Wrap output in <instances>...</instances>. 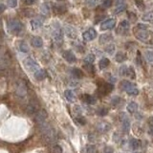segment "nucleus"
<instances>
[{
  "label": "nucleus",
  "instance_id": "58836bf2",
  "mask_svg": "<svg viewBox=\"0 0 153 153\" xmlns=\"http://www.w3.org/2000/svg\"><path fill=\"white\" fill-rule=\"evenodd\" d=\"M127 77L130 78L132 80H135L136 79V74H135V71H134V68L133 67H128V71H127Z\"/></svg>",
  "mask_w": 153,
  "mask_h": 153
},
{
  "label": "nucleus",
  "instance_id": "39448f33",
  "mask_svg": "<svg viewBox=\"0 0 153 153\" xmlns=\"http://www.w3.org/2000/svg\"><path fill=\"white\" fill-rule=\"evenodd\" d=\"M120 121L122 123V129L123 133H127L129 132L130 127H131V123H130V120L127 117V115L125 112L120 113Z\"/></svg>",
  "mask_w": 153,
  "mask_h": 153
},
{
  "label": "nucleus",
  "instance_id": "a19ab883",
  "mask_svg": "<svg viewBox=\"0 0 153 153\" xmlns=\"http://www.w3.org/2000/svg\"><path fill=\"white\" fill-rule=\"evenodd\" d=\"M102 3V0H88L87 1V4H88L90 7H96V6L100 5Z\"/></svg>",
  "mask_w": 153,
  "mask_h": 153
},
{
  "label": "nucleus",
  "instance_id": "dca6fc26",
  "mask_svg": "<svg viewBox=\"0 0 153 153\" xmlns=\"http://www.w3.org/2000/svg\"><path fill=\"white\" fill-rule=\"evenodd\" d=\"M35 78L37 80H43L47 78V72L44 69H38L35 72Z\"/></svg>",
  "mask_w": 153,
  "mask_h": 153
},
{
  "label": "nucleus",
  "instance_id": "ddd939ff",
  "mask_svg": "<svg viewBox=\"0 0 153 153\" xmlns=\"http://www.w3.org/2000/svg\"><path fill=\"white\" fill-rule=\"evenodd\" d=\"M97 128L100 132L106 133V132L109 131L110 128H111V123L106 122V121H102V122H100L99 123H98Z\"/></svg>",
  "mask_w": 153,
  "mask_h": 153
},
{
  "label": "nucleus",
  "instance_id": "9d476101",
  "mask_svg": "<svg viewBox=\"0 0 153 153\" xmlns=\"http://www.w3.org/2000/svg\"><path fill=\"white\" fill-rule=\"evenodd\" d=\"M82 37L85 41H91L97 37V31L95 29L90 28L82 34Z\"/></svg>",
  "mask_w": 153,
  "mask_h": 153
},
{
  "label": "nucleus",
  "instance_id": "1a4fd4ad",
  "mask_svg": "<svg viewBox=\"0 0 153 153\" xmlns=\"http://www.w3.org/2000/svg\"><path fill=\"white\" fill-rule=\"evenodd\" d=\"M116 25V20L114 18H109L106 19L100 24V30L102 31H107V30H112Z\"/></svg>",
  "mask_w": 153,
  "mask_h": 153
},
{
  "label": "nucleus",
  "instance_id": "f257e3e1",
  "mask_svg": "<svg viewBox=\"0 0 153 153\" xmlns=\"http://www.w3.org/2000/svg\"><path fill=\"white\" fill-rule=\"evenodd\" d=\"M134 35L138 40L145 44H153V32L148 31L147 29L134 28L133 30Z\"/></svg>",
  "mask_w": 153,
  "mask_h": 153
},
{
  "label": "nucleus",
  "instance_id": "e433bc0d",
  "mask_svg": "<svg viewBox=\"0 0 153 153\" xmlns=\"http://www.w3.org/2000/svg\"><path fill=\"white\" fill-rule=\"evenodd\" d=\"M135 4L140 11H144V10L145 9V3L143 0H135Z\"/></svg>",
  "mask_w": 153,
  "mask_h": 153
},
{
  "label": "nucleus",
  "instance_id": "b1692460",
  "mask_svg": "<svg viewBox=\"0 0 153 153\" xmlns=\"http://www.w3.org/2000/svg\"><path fill=\"white\" fill-rule=\"evenodd\" d=\"M126 109H127V111L129 113L135 114L136 112H137V110H138V105L135 102H131L128 103L127 106H126Z\"/></svg>",
  "mask_w": 153,
  "mask_h": 153
},
{
  "label": "nucleus",
  "instance_id": "2f4dec72",
  "mask_svg": "<svg viewBox=\"0 0 153 153\" xmlns=\"http://www.w3.org/2000/svg\"><path fill=\"white\" fill-rule=\"evenodd\" d=\"M86 153H98V149L94 145H87L85 146Z\"/></svg>",
  "mask_w": 153,
  "mask_h": 153
},
{
  "label": "nucleus",
  "instance_id": "603ef678",
  "mask_svg": "<svg viewBox=\"0 0 153 153\" xmlns=\"http://www.w3.org/2000/svg\"><path fill=\"white\" fill-rule=\"evenodd\" d=\"M148 125L153 126V117H150V118L148 119Z\"/></svg>",
  "mask_w": 153,
  "mask_h": 153
},
{
  "label": "nucleus",
  "instance_id": "2eb2a0df",
  "mask_svg": "<svg viewBox=\"0 0 153 153\" xmlns=\"http://www.w3.org/2000/svg\"><path fill=\"white\" fill-rule=\"evenodd\" d=\"M141 145H142L141 140L136 139V138H131L129 140V146L133 149V150H136V149L140 148Z\"/></svg>",
  "mask_w": 153,
  "mask_h": 153
},
{
  "label": "nucleus",
  "instance_id": "c756f323",
  "mask_svg": "<svg viewBox=\"0 0 153 153\" xmlns=\"http://www.w3.org/2000/svg\"><path fill=\"white\" fill-rule=\"evenodd\" d=\"M122 102H123V99L122 98L118 97V96L113 97L112 100H111V103H112L113 106H119L122 103Z\"/></svg>",
  "mask_w": 153,
  "mask_h": 153
},
{
  "label": "nucleus",
  "instance_id": "20e7f679",
  "mask_svg": "<svg viewBox=\"0 0 153 153\" xmlns=\"http://www.w3.org/2000/svg\"><path fill=\"white\" fill-rule=\"evenodd\" d=\"M7 27L14 34H19V33H21V31L23 30V24L21 23L20 20L15 18L10 19L7 22Z\"/></svg>",
  "mask_w": 153,
  "mask_h": 153
},
{
  "label": "nucleus",
  "instance_id": "473e14b6",
  "mask_svg": "<svg viewBox=\"0 0 153 153\" xmlns=\"http://www.w3.org/2000/svg\"><path fill=\"white\" fill-rule=\"evenodd\" d=\"M75 122H76L78 125H84L86 123V119L84 118L83 116H77L76 119H75Z\"/></svg>",
  "mask_w": 153,
  "mask_h": 153
},
{
  "label": "nucleus",
  "instance_id": "de8ad7c7",
  "mask_svg": "<svg viewBox=\"0 0 153 153\" xmlns=\"http://www.w3.org/2000/svg\"><path fill=\"white\" fill-rule=\"evenodd\" d=\"M103 153H114V149L112 146H106V147L105 148Z\"/></svg>",
  "mask_w": 153,
  "mask_h": 153
},
{
  "label": "nucleus",
  "instance_id": "a18cd8bd",
  "mask_svg": "<svg viewBox=\"0 0 153 153\" xmlns=\"http://www.w3.org/2000/svg\"><path fill=\"white\" fill-rule=\"evenodd\" d=\"M111 5H112V0H105L102 2V6L105 8H109Z\"/></svg>",
  "mask_w": 153,
  "mask_h": 153
},
{
  "label": "nucleus",
  "instance_id": "c85d7f7f",
  "mask_svg": "<svg viewBox=\"0 0 153 153\" xmlns=\"http://www.w3.org/2000/svg\"><path fill=\"white\" fill-rule=\"evenodd\" d=\"M54 11L56 14H63V12H66V8H65L64 6H61V5H55Z\"/></svg>",
  "mask_w": 153,
  "mask_h": 153
},
{
  "label": "nucleus",
  "instance_id": "4be33fe9",
  "mask_svg": "<svg viewBox=\"0 0 153 153\" xmlns=\"http://www.w3.org/2000/svg\"><path fill=\"white\" fill-rule=\"evenodd\" d=\"M32 45L35 48H40L43 46V40L39 37H35L32 39Z\"/></svg>",
  "mask_w": 153,
  "mask_h": 153
},
{
  "label": "nucleus",
  "instance_id": "9b49d317",
  "mask_svg": "<svg viewBox=\"0 0 153 153\" xmlns=\"http://www.w3.org/2000/svg\"><path fill=\"white\" fill-rule=\"evenodd\" d=\"M46 118H47V113L44 109H39L37 111V113L35 115V121L37 123H39V125L44 123Z\"/></svg>",
  "mask_w": 153,
  "mask_h": 153
},
{
  "label": "nucleus",
  "instance_id": "423d86ee",
  "mask_svg": "<svg viewBox=\"0 0 153 153\" xmlns=\"http://www.w3.org/2000/svg\"><path fill=\"white\" fill-rule=\"evenodd\" d=\"M24 66L26 67V69L30 72H35L39 69V66H38V63L35 61L33 57H27L24 60Z\"/></svg>",
  "mask_w": 153,
  "mask_h": 153
},
{
  "label": "nucleus",
  "instance_id": "c9c22d12",
  "mask_svg": "<svg viewBox=\"0 0 153 153\" xmlns=\"http://www.w3.org/2000/svg\"><path fill=\"white\" fill-rule=\"evenodd\" d=\"M127 71H128V66L123 65V66L120 68V75H121L122 77H127Z\"/></svg>",
  "mask_w": 153,
  "mask_h": 153
},
{
  "label": "nucleus",
  "instance_id": "6e6d98bb",
  "mask_svg": "<svg viewBox=\"0 0 153 153\" xmlns=\"http://www.w3.org/2000/svg\"><path fill=\"white\" fill-rule=\"evenodd\" d=\"M136 119H142V115H140V114H137V115H136Z\"/></svg>",
  "mask_w": 153,
  "mask_h": 153
},
{
  "label": "nucleus",
  "instance_id": "c03bdc74",
  "mask_svg": "<svg viewBox=\"0 0 153 153\" xmlns=\"http://www.w3.org/2000/svg\"><path fill=\"white\" fill-rule=\"evenodd\" d=\"M41 12H43L44 15L49 14V5L46 4V3H44V4L41 6Z\"/></svg>",
  "mask_w": 153,
  "mask_h": 153
},
{
  "label": "nucleus",
  "instance_id": "09e8293b",
  "mask_svg": "<svg viewBox=\"0 0 153 153\" xmlns=\"http://www.w3.org/2000/svg\"><path fill=\"white\" fill-rule=\"evenodd\" d=\"M37 2V0H24V3L27 6H32Z\"/></svg>",
  "mask_w": 153,
  "mask_h": 153
},
{
  "label": "nucleus",
  "instance_id": "6ab92c4d",
  "mask_svg": "<svg viewBox=\"0 0 153 153\" xmlns=\"http://www.w3.org/2000/svg\"><path fill=\"white\" fill-rule=\"evenodd\" d=\"M113 90V85L111 83H103L102 86H100V92L102 93V95H106L109 92H111Z\"/></svg>",
  "mask_w": 153,
  "mask_h": 153
},
{
  "label": "nucleus",
  "instance_id": "f03ea898",
  "mask_svg": "<svg viewBox=\"0 0 153 153\" xmlns=\"http://www.w3.org/2000/svg\"><path fill=\"white\" fill-rule=\"evenodd\" d=\"M40 129H41V133L43 138L45 139V141L50 143V144H53L57 141V132L52 126H50L47 123H42L40 125Z\"/></svg>",
  "mask_w": 153,
  "mask_h": 153
},
{
  "label": "nucleus",
  "instance_id": "37998d69",
  "mask_svg": "<svg viewBox=\"0 0 153 153\" xmlns=\"http://www.w3.org/2000/svg\"><path fill=\"white\" fill-rule=\"evenodd\" d=\"M7 5L10 8H15L17 6V0H7Z\"/></svg>",
  "mask_w": 153,
  "mask_h": 153
},
{
  "label": "nucleus",
  "instance_id": "72a5a7b5",
  "mask_svg": "<svg viewBox=\"0 0 153 153\" xmlns=\"http://www.w3.org/2000/svg\"><path fill=\"white\" fill-rule=\"evenodd\" d=\"M105 51L106 52L108 55H113L114 52H115V45L114 44H109L105 48Z\"/></svg>",
  "mask_w": 153,
  "mask_h": 153
},
{
  "label": "nucleus",
  "instance_id": "4c0bfd02",
  "mask_svg": "<svg viewBox=\"0 0 153 153\" xmlns=\"http://www.w3.org/2000/svg\"><path fill=\"white\" fill-rule=\"evenodd\" d=\"M125 4H122V5H118L116 7V9L114 10V14H121L123 11H125Z\"/></svg>",
  "mask_w": 153,
  "mask_h": 153
},
{
  "label": "nucleus",
  "instance_id": "7ed1b4c3",
  "mask_svg": "<svg viewBox=\"0 0 153 153\" xmlns=\"http://www.w3.org/2000/svg\"><path fill=\"white\" fill-rule=\"evenodd\" d=\"M121 88L123 91H125L129 96H137L139 94V90L135 84L131 83L130 81L126 80H123L121 81Z\"/></svg>",
  "mask_w": 153,
  "mask_h": 153
},
{
  "label": "nucleus",
  "instance_id": "0eeeda50",
  "mask_svg": "<svg viewBox=\"0 0 153 153\" xmlns=\"http://www.w3.org/2000/svg\"><path fill=\"white\" fill-rule=\"evenodd\" d=\"M129 28H130V24L127 20H123L120 22V24L117 28V34L121 35H127L129 32Z\"/></svg>",
  "mask_w": 153,
  "mask_h": 153
},
{
  "label": "nucleus",
  "instance_id": "bb28decb",
  "mask_svg": "<svg viewBox=\"0 0 153 153\" xmlns=\"http://www.w3.org/2000/svg\"><path fill=\"white\" fill-rule=\"evenodd\" d=\"M143 21H145V22H151L153 21V12H147L146 14H145L143 15Z\"/></svg>",
  "mask_w": 153,
  "mask_h": 153
},
{
  "label": "nucleus",
  "instance_id": "4468645a",
  "mask_svg": "<svg viewBox=\"0 0 153 153\" xmlns=\"http://www.w3.org/2000/svg\"><path fill=\"white\" fill-rule=\"evenodd\" d=\"M62 57H63L64 60L69 63H74V62H76L77 61V57L74 55V53L72 51H69V50L64 51L62 53Z\"/></svg>",
  "mask_w": 153,
  "mask_h": 153
},
{
  "label": "nucleus",
  "instance_id": "aec40b11",
  "mask_svg": "<svg viewBox=\"0 0 153 153\" xmlns=\"http://www.w3.org/2000/svg\"><path fill=\"white\" fill-rule=\"evenodd\" d=\"M30 25L33 30H37V29H39L42 26V20L39 18H34L31 20Z\"/></svg>",
  "mask_w": 153,
  "mask_h": 153
},
{
  "label": "nucleus",
  "instance_id": "393cba45",
  "mask_svg": "<svg viewBox=\"0 0 153 153\" xmlns=\"http://www.w3.org/2000/svg\"><path fill=\"white\" fill-rule=\"evenodd\" d=\"M126 58H127V57H126V55L125 53H123V52H118L115 56V60L117 62H119V63L123 62L125 60H126Z\"/></svg>",
  "mask_w": 153,
  "mask_h": 153
},
{
  "label": "nucleus",
  "instance_id": "a211bd4d",
  "mask_svg": "<svg viewBox=\"0 0 153 153\" xmlns=\"http://www.w3.org/2000/svg\"><path fill=\"white\" fill-rule=\"evenodd\" d=\"M83 100L84 102H86L87 105H93L96 103V98L92 96V95H89V94H84L83 95Z\"/></svg>",
  "mask_w": 153,
  "mask_h": 153
},
{
  "label": "nucleus",
  "instance_id": "f3484780",
  "mask_svg": "<svg viewBox=\"0 0 153 153\" xmlns=\"http://www.w3.org/2000/svg\"><path fill=\"white\" fill-rule=\"evenodd\" d=\"M64 97L69 102H74L75 100H76V96H75L74 92L72 90H69V89L64 91Z\"/></svg>",
  "mask_w": 153,
  "mask_h": 153
},
{
  "label": "nucleus",
  "instance_id": "5fc2aeb1",
  "mask_svg": "<svg viewBox=\"0 0 153 153\" xmlns=\"http://www.w3.org/2000/svg\"><path fill=\"white\" fill-rule=\"evenodd\" d=\"M148 133L150 135L153 136V126H149V129H148Z\"/></svg>",
  "mask_w": 153,
  "mask_h": 153
},
{
  "label": "nucleus",
  "instance_id": "412c9836",
  "mask_svg": "<svg viewBox=\"0 0 153 153\" xmlns=\"http://www.w3.org/2000/svg\"><path fill=\"white\" fill-rule=\"evenodd\" d=\"M71 74H72V76L75 78V79H82L84 74L83 72L81 71L79 68H72V70H71Z\"/></svg>",
  "mask_w": 153,
  "mask_h": 153
},
{
  "label": "nucleus",
  "instance_id": "6e6552de",
  "mask_svg": "<svg viewBox=\"0 0 153 153\" xmlns=\"http://www.w3.org/2000/svg\"><path fill=\"white\" fill-rule=\"evenodd\" d=\"M52 37H53L54 40L56 42H61L63 39V32L61 30V28L58 25H57L56 27L53 29L52 32Z\"/></svg>",
  "mask_w": 153,
  "mask_h": 153
},
{
  "label": "nucleus",
  "instance_id": "ea45409f",
  "mask_svg": "<svg viewBox=\"0 0 153 153\" xmlns=\"http://www.w3.org/2000/svg\"><path fill=\"white\" fill-rule=\"evenodd\" d=\"M97 114L99 116H106L107 114H108V109L106 108V107H102V108H99L98 109V111H97Z\"/></svg>",
  "mask_w": 153,
  "mask_h": 153
},
{
  "label": "nucleus",
  "instance_id": "f8f14e48",
  "mask_svg": "<svg viewBox=\"0 0 153 153\" xmlns=\"http://www.w3.org/2000/svg\"><path fill=\"white\" fill-rule=\"evenodd\" d=\"M64 32H65V34H66L67 37L71 38V39H76V38L78 37V32L74 27H72V26H69V25L65 26Z\"/></svg>",
  "mask_w": 153,
  "mask_h": 153
},
{
  "label": "nucleus",
  "instance_id": "49530a36",
  "mask_svg": "<svg viewBox=\"0 0 153 153\" xmlns=\"http://www.w3.org/2000/svg\"><path fill=\"white\" fill-rule=\"evenodd\" d=\"M96 139H97V136L94 134V133H89V135H88V140H89L90 142H95Z\"/></svg>",
  "mask_w": 153,
  "mask_h": 153
},
{
  "label": "nucleus",
  "instance_id": "7c9ffc66",
  "mask_svg": "<svg viewBox=\"0 0 153 153\" xmlns=\"http://www.w3.org/2000/svg\"><path fill=\"white\" fill-rule=\"evenodd\" d=\"M95 61V56L92 54H89L84 57V63L87 64H93V62Z\"/></svg>",
  "mask_w": 153,
  "mask_h": 153
},
{
  "label": "nucleus",
  "instance_id": "8fccbe9b",
  "mask_svg": "<svg viewBox=\"0 0 153 153\" xmlns=\"http://www.w3.org/2000/svg\"><path fill=\"white\" fill-rule=\"evenodd\" d=\"M136 27L139 28V29H147V26L144 25V24H138L137 26H136Z\"/></svg>",
  "mask_w": 153,
  "mask_h": 153
},
{
  "label": "nucleus",
  "instance_id": "f704fd0d",
  "mask_svg": "<svg viewBox=\"0 0 153 153\" xmlns=\"http://www.w3.org/2000/svg\"><path fill=\"white\" fill-rule=\"evenodd\" d=\"M83 67H84V69H85V70L87 71V72H89V73H91V74L95 73V67H94V65H93V64H87V63H84Z\"/></svg>",
  "mask_w": 153,
  "mask_h": 153
},
{
  "label": "nucleus",
  "instance_id": "3c124183",
  "mask_svg": "<svg viewBox=\"0 0 153 153\" xmlns=\"http://www.w3.org/2000/svg\"><path fill=\"white\" fill-rule=\"evenodd\" d=\"M116 4H117V6L125 4V0H116Z\"/></svg>",
  "mask_w": 153,
  "mask_h": 153
},
{
  "label": "nucleus",
  "instance_id": "79ce46f5",
  "mask_svg": "<svg viewBox=\"0 0 153 153\" xmlns=\"http://www.w3.org/2000/svg\"><path fill=\"white\" fill-rule=\"evenodd\" d=\"M145 58L149 62H153V51H146L145 52Z\"/></svg>",
  "mask_w": 153,
  "mask_h": 153
},
{
  "label": "nucleus",
  "instance_id": "864d4df0",
  "mask_svg": "<svg viewBox=\"0 0 153 153\" xmlns=\"http://www.w3.org/2000/svg\"><path fill=\"white\" fill-rule=\"evenodd\" d=\"M5 5H3V4H0V12H4L5 11Z\"/></svg>",
  "mask_w": 153,
  "mask_h": 153
},
{
  "label": "nucleus",
  "instance_id": "5701e85b",
  "mask_svg": "<svg viewBox=\"0 0 153 153\" xmlns=\"http://www.w3.org/2000/svg\"><path fill=\"white\" fill-rule=\"evenodd\" d=\"M112 39H113V37L111 34H103L100 37V43L105 44L107 42L111 41Z\"/></svg>",
  "mask_w": 153,
  "mask_h": 153
},
{
  "label": "nucleus",
  "instance_id": "cd10ccee",
  "mask_svg": "<svg viewBox=\"0 0 153 153\" xmlns=\"http://www.w3.org/2000/svg\"><path fill=\"white\" fill-rule=\"evenodd\" d=\"M18 48L19 51L22 52V53H28L29 52V46L25 41H21L18 45Z\"/></svg>",
  "mask_w": 153,
  "mask_h": 153
},
{
  "label": "nucleus",
  "instance_id": "a878e982",
  "mask_svg": "<svg viewBox=\"0 0 153 153\" xmlns=\"http://www.w3.org/2000/svg\"><path fill=\"white\" fill-rule=\"evenodd\" d=\"M109 63H110V61H109L108 58H106V57L102 58V60H100V62H99L100 69H105L106 67H108Z\"/></svg>",
  "mask_w": 153,
  "mask_h": 153
}]
</instances>
